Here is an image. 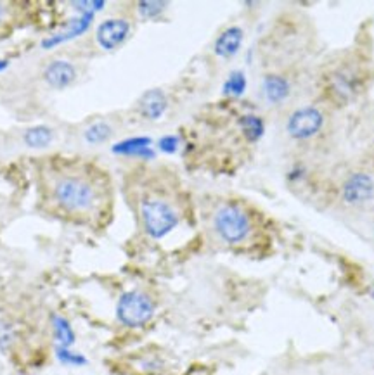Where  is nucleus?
Returning <instances> with one entry per match:
<instances>
[{"label":"nucleus","instance_id":"obj_12","mask_svg":"<svg viewBox=\"0 0 374 375\" xmlns=\"http://www.w3.org/2000/svg\"><path fill=\"white\" fill-rule=\"evenodd\" d=\"M149 145H151V138L132 137L115 144L113 152L115 154L137 156V157H144V159H151V157H155V152H153V149L149 147Z\"/></svg>","mask_w":374,"mask_h":375},{"label":"nucleus","instance_id":"obj_6","mask_svg":"<svg viewBox=\"0 0 374 375\" xmlns=\"http://www.w3.org/2000/svg\"><path fill=\"white\" fill-rule=\"evenodd\" d=\"M129 33L130 22L122 18H113V20H106L97 26L96 39L104 51H115L125 42Z\"/></svg>","mask_w":374,"mask_h":375},{"label":"nucleus","instance_id":"obj_17","mask_svg":"<svg viewBox=\"0 0 374 375\" xmlns=\"http://www.w3.org/2000/svg\"><path fill=\"white\" fill-rule=\"evenodd\" d=\"M333 90L336 93V96H342L343 99H349L355 93V78L350 77V74L347 73H338L335 74V78H333Z\"/></svg>","mask_w":374,"mask_h":375},{"label":"nucleus","instance_id":"obj_7","mask_svg":"<svg viewBox=\"0 0 374 375\" xmlns=\"http://www.w3.org/2000/svg\"><path fill=\"white\" fill-rule=\"evenodd\" d=\"M343 199L352 206H361L374 197V180L368 173H354L342 189Z\"/></svg>","mask_w":374,"mask_h":375},{"label":"nucleus","instance_id":"obj_22","mask_svg":"<svg viewBox=\"0 0 374 375\" xmlns=\"http://www.w3.org/2000/svg\"><path fill=\"white\" fill-rule=\"evenodd\" d=\"M158 147L167 154H174L179 149V137L177 135H165V137L160 138Z\"/></svg>","mask_w":374,"mask_h":375},{"label":"nucleus","instance_id":"obj_19","mask_svg":"<svg viewBox=\"0 0 374 375\" xmlns=\"http://www.w3.org/2000/svg\"><path fill=\"white\" fill-rule=\"evenodd\" d=\"M110 125L104 121H97L85 130V140H87L89 144H103V142H106L108 138H110Z\"/></svg>","mask_w":374,"mask_h":375},{"label":"nucleus","instance_id":"obj_20","mask_svg":"<svg viewBox=\"0 0 374 375\" xmlns=\"http://www.w3.org/2000/svg\"><path fill=\"white\" fill-rule=\"evenodd\" d=\"M56 353H58L59 362L66 363V365H75V367L87 365V358H85L84 355L73 353V351H70V348L59 346L58 350H56Z\"/></svg>","mask_w":374,"mask_h":375},{"label":"nucleus","instance_id":"obj_3","mask_svg":"<svg viewBox=\"0 0 374 375\" xmlns=\"http://www.w3.org/2000/svg\"><path fill=\"white\" fill-rule=\"evenodd\" d=\"M213 227L222 241L227 244H238L245 241L252 225H250V216L246 215L245 209L239 208L238 204H226L215 213Z\"/></svg>","mask_w":374,"mask_h":375},{"label":"nucleus","instance_id":"obj_18","mask_svg":"<svg viewBox=\"0 0 374 375\" xmlns=\"http://www.w3.org/2000/svg\"><path fill=\"white\" fill-rule=\"evenodd\" d=\"M224 93L233 97H241L246 90V77L243 71H233L224 84Z\"/></svg>","mask_w":374,"mask_h":375},{"label":"nucleus","instance_id":"obj_5","mask_svg":"<svg viewBox=\"0 0 374 375\" xmlns=\"http://www.w3.org/2000/svg\"><path fill=\"white\" fill-rule=\"evenodd\" d=\"M323 123L324 116L317 107H302L290 116L286 130L290 137L297 138V140H305L319 132L323 129Z\"/></svg>","mask_w":374,"mask_h":375},{"label":"nucleus","instance_id":"obj_4","mask_svg":"<svg viewBox=\"0 0 374 375\" xmlns=\"http://www.w3.org/2000/svg\"><path fill=\"white\" fill-rule=\"evenodd\" d=\"M155 315V303L141 291H129L122 294L117 305V317L127 327H142Z\"/></svg>","mask_w":374,"mask_h":375},{"label":"nucleus","instance_id":"obj_1","mask_svg":"<svg viewBox=\"0 0 374 375\" xmlns=\"http://www.w3.org/2000/svg\"><path fill=\"white\" fill-rule=\"evenodd\" d=\"M52 199L66 213L85 215L97 204V189L84 175H61L52 185Z\"/></svg>","mask_w":374,"mask_h":375},{"label":"nucleus","instance_id":"obj_15","mask_svg":"<svg viewBox=\"0 0 374 375\" xmlns=\"http://www.w3.org/2000/svg\"><path fill=\"white\" fill-rule=\"evenodd\" d=\"M52 329H54V336L56 339H58L59 346L70 348L71 344L75 343V332L66 318L54 315V317H52Z\"/></svg>","mask_w":374,"mask_h":375},{"label":"nucleus","instance_id":"obj_2","mask_svg":"<svg viewBox=\"0 0 374 375\" xmlns=\"http://www.w3.org/2000/svg\"><path fill=\"white\" fill-rule=\"evenodd\" d=\"M141 216L144 230L153 239H163L179 223L177 211L162 199H146L141 204Z\"/></svg>","mask_w":374,"mask_h":375},{"label":"nucleus","instance_id":"obj_9","mask_svg":"<svg viewBox=\"0 0 374 375\" xmlns=\"http://www.w3.org/2000/svg\"><path fill=\"white\" fill-rule=\"evenodd\" d=\"M77 78V70L68 61H52L44 71V80L54 88H66Z\"/></svg>","mask_w":374,"mask_h":375},{"label":"nucleus","instance_id":"obj_11","mask_svg":"<svg viewBox=\"0 0 374 375\" xmlns=\"http://www.w3.org/2000/svg\"><path fill=\"white\" fill-rule=\"evenodd\" d=\"M139 111L148 119L162 118L167 111V97L162 90H148L139 100Z\"/></svg>","mask_w":374,"mask_h":375},{"label":"nucleus","instance_id":"obj_10","mask_svg":"<svg viewBox=\"0 0 374 375\" xmlns=\"http://www.w3.org/2000/svg\"><path fill=\"white\" fill-rule=\"evenodd\" d=\"M243 39H245V33L239 26H231V28L224 29L219 39L215 40V54L226 59L233 58L241 48Z\"/></svg>","mask_w":374,"mask_h":375},{"label":"nucleus","instance_id":"obj_16","mask_svg":"<svg viewBox=\"0 0 374 375\" xmlns=\"http://www.w3.org/2000/svg\"><path fill=\"white\" fill-rule=\"evenodd\" d=\"M25 142L28 147L33 149L47 147V145L52 142V130L44 125L33 126V129H30L28 132L25 133Z\"/></svg>","mask_w":374,"mask_h":375},{"label":"nucleus","instance_id":"obj_13","mask_svg":"<svg viewBox=\"0 0 374 375\" xmlns=\"http://www.w3.org/2000/svg\"><path fill=\"white\" fill-rule=\"evenodd\" d=\"M264 96L271 104H280L290 97V81L278 74H269L264 78Z\"/></svg>","mask_w":374,"mask_h":375},{"label":"nucleus","instance_id":"obj_8","mask_svg":"<svg viewBox=\"0 0 374 375\" xmlns=\"http://www.w3.org/2000/svg\"><path fill=\"white\" fill-rule=\"evenodd\" d=\"M82 11V18H77V20H71L68 22V29H65L63 33H58V35L49 37L42 42L44 48H51L56 47V45L68 42V40L75 39V37H80L82 33H85L91 26V22L94 20V13L91 9H80Z\"/></svg>","mask_w":374,"mask_h":375},{"label":"nucleus","instance_id":"obj_23","mask_svg":"<svg viewBox=\"0 0 374 375\" xmlns=\"http://www.w3.org/2000/svg\"><path fill=\"white\" fill-rule=\"evenodd\" d=\"M11 341H13V329L6 322H0V346H7Z\"/></svg>","mask_w":374,"mask_h":375},{"label":"nucleus","instance_id":"obj_14","mask_svg":"<svg viewBox=\"0 0 374 375\" xmlns=\"http://www.w3.org/2000/svg\"><path fill=\"white\" fill-rule=\"evenodd\" d=\"M239 126H241V132L245 133V137L250 142H257L258 138H262V135L265 132L264 119L260 116L255 114H245L239 119Z\"/></svg>","mask_w":374,"mask_h":375},{"label":"nucleus","instance_id":"obj_21","mask_svg":"<svg viewBox=\"0 0 374 375\" xmlns=\"http://www.w3.org/2000/svg\"><path fill=\"white\" fill-rule=\"evenodd\" d=\"M167 6H168L167 2H153V0L137 4V7H139V14L142 18H146V20H153V18L160 16Z\"/></svg>","mask_w":374,"mask_h":375},{"label":"nucleus","instance_id":"obj_24","mask_svg":"<svg viewBox=\"0 0 374 375\" xmlns=\"http://www.w3.org/2000/svg\"><path fill=\"white\" fill-rule=\"evenodd\" d=\"M7 66H9V61H6V59H0V71L7 70Z\"/></svg>","mask_w":374,"mask_h":375}]
</instances>
